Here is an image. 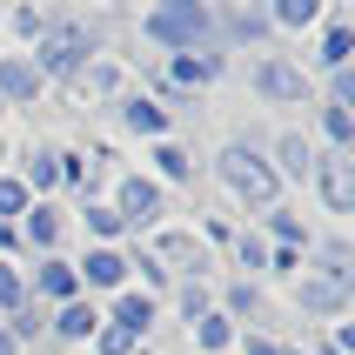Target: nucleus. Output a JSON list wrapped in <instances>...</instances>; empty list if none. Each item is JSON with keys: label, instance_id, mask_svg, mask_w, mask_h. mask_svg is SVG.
<instances>
[{"label": "nucleus", "instance_id": "nucleus-1", "mask_svg": "<svg viewBox=\"0 0 355 355\" xmlns=\"http://www.w3.org/2000/svg\"><path fill=\"white\" fill-rule=\"evenodd\" d=\"M215 175L228 181V195L248 201V208H275V195H282L275 168H268L248 141H228V148H221V155H215Z\"/></svg>", "mask_w": 355, "mask_h": 355}, {"label": "nucleus", "instance_id": "nucleus-2", "mask_svg": "<svg viewBox=\"0 0 355 355\" xmlns=\"http://www.w3.org/2000/svg\"><path fill=\"white\" fill-rule=\"evenodd\" d=\"M141 34L181 54V47H201V40L215 34V20H208V7H201V0H155V7L141 14Z\"/></svg>", "mask_w": 355, "mask_h": 355}, {"label": "nucleus", "instance_id": "nucleus-3", "mask_svg": "<svg viewBox=\"0 0 355 355\" xmlns=\"http://www.w3.org/2000/svg\"><path fill=\"white\" fill-rule=\"evenodd\" d=\"M87 54H94V34H87V27H47L40 47H34V74L40 80L47 74H80Z\"/></svg>", "mask_w": 355, "mask_h": 355}, {"label": "nucleus", "instance_id": "nucleus-4", "mask_svg": "<svg viewBox=\"0 0 355 355\" xmlns=\"http://www.w3.org/2000/svg\"><path fill=\"white\" fill-rule=\"evenodd\" d=\"M74 275H80V295H121L128 288V248H87V255L74 261Z\"/></svg>", "mask_w": 355, "mask_h": 355}, {"label": "nucleus", "instance_id": "nucleus-5", "mask_svg": "<svg viewBox=\"0 0 355 355\" xmlns=\"http://www.w3.org/2000/svg\"><path fill=\"white\" fill-rule=\"evenodd\" d=\"M349 302H355V288H349L342 275H302V282H295V309H302V315L342 322V315H349Z\"/></svg>", "mask_w": 355, "mask_h": 355}, {"label": "nucleus", "instance_id": "nucleus-6", "mask_svg": "<svg viewBox=\"0 0 355 355\" xmlns=\"http://www.w3.org/2000/svg\"><path fill=\"white\" fill-rule=\"evenodd\" d=\"M107 208L121 215V228H155V221L168 215V201H161V188H155V181H141V175H128V181H121Z\"/></svg>", "mask_w": 355, "mask_h": 355}, {"label": "nucleus", "instance_id": "nucleus-7", "mask_svg": "<svg viewBox=\"0 0 355 355\" xmlns=\"http://www.w3.org/2000/svg\"><path fill=\"white\" fill-rule=\"evenodd\" d=\"M155 261L168 275L181 268V282H208V241H195L188 228H168V235L155 241Z\"/></svg>", "mask_w": 355, "mask_h": 355}, {"label": "nucleus", "instance_id": "nucleus-8", "mask_svg": "<svg viewBox=\"0 0 355 355\" xmlns=\"http://www.w3.org/2000/svg\"><path fill=\"white\" fill-rule=\"evenodd\" d=\"M309 181L322 188V201H329V215H355V168H349V155H329L309 168Z\"/></svg>", "mask_w": 355, "mask_h": 355}, {"label": "nucleus", "instance_id": "nucleus-9", "mask_svg": "<svg viewBox=\"0 0 355 355\" xmlns=\"http://www.w3.org/2000/svg\"><path fill=\"white\" fill-rule=\"evenodd\" d=\"M14 228H20V248H34V255H60V228H67V215H60L54 201H27V215H20Z\"/></svg>", "mask_w": 355, "mask_h": 355}, {"label": "nucleus", "instance_id": "nucleus-10", "mask_svg": "<svg viewBox=\"0 0 355 355\" xmlns=\"http://www.w3.org/2000/svg\"><path fill=\"white\" fill-rule=\"evenodd\" d=\"M248 80H255V94H261V101H282V107H302V94H309L302 67H288V60H275V54L255 60V74H248Z\"/></svg>", "mask_w": 355, "mask_h": 355}, {"label": "nucleus", "instance_id": "nucleus-11", "mask_svg": "<svg viewBox=\"0 0 355 355\" xmlns=\"http://www.w3.org/2000/svg\"><path fill=\"white\" fill-rule=\"evenodd\" d=\"M155 315H161V302H155V295H141V288H121V295L107 302V315H101V322H114L121 336L148 342V329H155Z\"/></svg>", "mask_w": 355, "mask_h": 355}, {"label": "nucleus", "instance_id": "nucleus-12", "mask_svg": "<svg viewBox=\"0 0 355 355\" xmlns=\"http://www.w3.org/2000/svg\"><path fill=\"white\" fill-rule=\"evenodd\" d=\"M27 295L54 302V309H60V302H74V295H80L74 261H67V255H40V261H34V282H27Z\"/></svg>", "mask_w": 355, "mask_h": 355}, {"label": "nucleus", "instance_id": "nucleus-13", "mask_svg": "<svg viewBox=\"0 0 355 355\" xmlns=\"http://www.w3.org/2000/svg\"><path fill=\"white\" fill-rule=\"evenodd\" d=\"M94 329H101V309H94V295L60 302V309H54V322H47V336H54V342H94Z\"/></svg>", "mask_w": 355, "mask_h": 355}, {"label": "nucleus", "instance_id": "nucleus-14", "mask_svg": "<svg viewBox=\"0 0 355 355\" xmlns=\"http://www.w3.org/2000/svg\"><path fill=\"white\" fill-rule=\"evenodd\" d=\"M188 336H195V355H235L241 329L221 315V309H208V315H195V322H188Z\"/></svg>", "mask_w": 355, "mask_h": 355}, {"label": "nucleus", "instance_id": "nucleus-15", "mask_svg": "<svg viewBox=\"0 0 355 355\" xmlns=\"http://www.w3.org/2000/svg\"><path fill=\"white\" fill-rule=\"evenodd\" d=\"M121 128H135L148 141H168V107L155 94H121Z\"/></svg>", "mask_w": 355, "mask_h": 355}, {"label": "nucleus", "instance_id": "nucleus-16", "mask_svg": "<svg viewBox=\"0 0 355 355\" xmlns=\"http://www.w3.org/2000/svg\"><path fill=\"white\" fill-rule=\"evenodd\" d=\"M40 94V74H34V60H20V54H0V101H14V107H34Z\"/></svg>", "mask_w": 355, "mask_h": 355}, {"label": "nucleus", "instance_id": "nucleus-17", "mask_svg": "<svg viewBox=\"0 0 355 355\" xmlns=\"http://www.w3.org/2000/svg\"><path fill=\"white\" fill-rule=\"evenodd\" d=\"M309 168H315V148H309V135H275V181H309Z\"/></svg>", "mask_w": 355, "mask_h": 355}, {"label": "nucleus", "instance_id": "nucleus-18", "mask_svg": "<svg viewBox=\"0 0 355 355\" xmlns=\"http://www.w3.org/2000/svg\"><path fill=\"white\" fill-rule=\"evenodd\" d=\"M221 67H228V60H221V54H208V47H181L168 74H175L181 87H208V80H221Z\"/></svg>", "mask_w": 355, "mask_h": 355}, {"label": "nucleus", "instance_id": "nucleus-19", "mask_svg": "<svg viewBox=\"0 0 355 355\" xmlns=\"http://www.w3.org/2000/svg\"><path fill=\"white\" fill-rule=\"evenodd\" d=\"M261 215H268V248H288V255H309V228H302L295 215H288V208H261Z\"/></svg>", "mask_w": 355, "mask_h": 355}, {"label": "nucleus", "instance_id": "nucleus-20", "mask_svg": "<svg viewBox=\"0 0 355 355\" xmlns=\"http://www.w3.org/2000/svg\"><path fill=\"white\" fill-rule=\"evenodd\" d=\"M135 275H141V295H155V302L175 288V275L155 261V248H135V255H128V282H135Z\"/></svg>", "mask_w": 355, "mask_h": 355}, {"label": "nucleus", "instance_id": "nucleus-21", "mask_svg": "<svg viewBox=\"0 0 355 355\" xmlns=\"http://www.w3.org/2000/svg\"><path fill=\"white\" fill-rule=\"evenodd\" d=\"M20 188H27V195H54V188H60V155H54V148L27 155V175H20Z\"/></svg>", "mask_w": 355, "mask_h": 355}, {"label": "nucleus", "instance_id": "nucleus-22", "mask_svg": "<svg viewBox=\"0 0 355 355\" xmlns=\"http://www.w3.org/2000/svg\"><path fill=\"white\" fill-rule=\"evenodd\" d=\"M80 228H87V235H94L101 248H114V241L128 235V228H121V215L107 208V201H87V208H80Z\"/></svg>", "mask_w": 355, "mask_h": 355}, {"label": "nucleus", "instance_id": "nucleus-23", "mask_svg": "<svg viewBox=\"0 0 355 355\" xmlns=\"http://www.w3.org/2000/svg\"><path fill=\"white\" fill-rule=\"evenodd\" d=\"M221 315L235 322V329H241V322H255V315H261V288H255V282H228V295H221Z\"/></svg>", "mask_w": 355, "mask_h": 355}, {"label": "nucleus", "instance_id": "nucleus-24", "mask_svg": "<svg viewBox=\"0 0 355 355\" xmlns=\"http://www.w3.org/2000/svg\"><path fill=\"white\" fill-rule=\"evenodd\" d=\"M322 7H329V0H275V7H268V27H315Z\"/></svg>", "mask_w": 355, "mask_h": 355}, {"label": "nucleus", "instance_id": "nucleus-25", "mask_svg": "<svg viewBox=\"0 0 355 355\" xmlns=\"http://www.w3.org/2000/svg\"><path fill=\"white\" fill-rule=\"evenodd\" d=\"M155 168H161V181H195V161H188L181 141H155Z\"/></svg>", "mask_w": 355, "mask_h": 355}, {"label": "nucleus", "instance_id": "nucleus-26", "mask_svg": "<svg viewBox=\"0 0 355 355\" xmlns=\"http://www.w3.org/2000/svg\"><path fill=\"white\" fill-rule=\"evenodd\" d=\"M322 135H329V148H336V155H349V141H355V121H349V107L322 101Z\"/></svg>", "mask_w": 355, "mask_h": 355}, {"label": "nucleus", "instance_id": "nucleus-27", "mask_svg": "<svg viewBox=\"0 0 355 355\" xmlns=\"http://www.w3.org/2000/svg\"><path fill=\"white\" fill-rule=\"evenodd\" d=\"M268 255H275V248H268L255 228H241V235H235V261L248 268V275H268Z\"/></svg>", "mask_w": 355, "mask_h": 355}, {"label": "nucleus", "instance_id": "nucleus-28", "mask_svg": "<svg viewBox=\"0 0 355 355\" xmlns=\"http://www.w3.org/2000/svg\"><path fill=\"white\" fill-rule=\"evenodd\" d=\"M349 47H355V34L336 20V27H329V40H322V67H329V74H342V67H349Z\"/></svg>", "mask_w": 355, "mask_h": 355}, {"label": "nucleus", "instance_id": "nucleus-29", "mask_svg": "<svg viewBox=\"0 0 355 355\" xmlns=\"http://www.w3.org/2000/svg\"><path fill=\"white\" fill-rule=\"evenodd\" d=\"M175 302H181V315H188V322L215 309V295H208V282H175Z\"/></svg>", "mask_w": 355, "mask_h": 355}, {"label": "nucleus", "instance_id": "nucleus-30", "mask_svg": "<svg viewBox=\"0 0 355 355\" xmlns=\"http://www.w3.org/2000/svg\"><path fill=\"white\" fill-rule=\"evenodd\" d=\"M94 355H141V342L121 336L114 322H101V329H94Z\"/></svg>", "mask_w": 355, "mask_h": 355}, {"label": "nucleus", "instance_id": "nucleus-31", "mask_svg": "<svg viewBox=\"0 0 355 355\" xmlns=\"http://www.w3.org/2000/svg\"><path fill=\"white\" fill-rule=\"evenodd\" d=\"M27 201H34V195H27L14 175H0V221H20V215H27Z\"/></svg>", "mask_w": 355, "mask_h": 355}, {"label": "nucleus", "instance_id": "nucleus-32", "mask_svg": "<svg viewBox=\"0 0 355 355\" xmlns=\"http://www.w3.org/2000/svg\"><path fill=\"white\" fill-rule=\"evenodd\" d=\"M114 87H121V67H107V60L87 67V94H114Z\"/></svg>", "mask_w": 355, "mask_h": 355}, {"label": "nucleus", "instance_id": "nucleus-33", "mask_svg": "<svg viewBox=\"0 0 355 355\" xmlns=\"http://www.w3.org/2000/svg\"><path fill=\"white\" fill-rule=\"evenodd\" d=\"M235 349H241V355H288V349H282V342H275V336H241V342H235Z\"/></svg>", "mask_w": 355, "mask_h": 355}, {"label": "nucleus", "instance_id": "nucleus-34", "mask_svg": "<svg viewBox=\"0 0 355 355\" xmlns=\"http://www.w3.org/2000/svg\"><path fill=\"white\" fill-rule=\"evenodd\" d=\"M14 27H20V34H27V40H40V34H47V20H40L34 7H14Z\"/></svg>", "mask_w": 355, "mask_h": 355}, {"label": "nucleus", "instance_id": "nucleus-35", "mask_svg": "<svg viewBox=\"0 0 355 355\" xmlns=\"http://www.w3.org/2000/svg\"><path fill=\"white\" fill-rule=\"evenodd\" d=\"M0 355H20V342H14V329L0 322Z\"/></svg>", "mask_w": 355, "mask_h": 355}, {"label": "nucleus", "instance_id": "nucleus-36", "mask_svg": "<svg viewBox=\"0 0 355 355\" xmlns=\"http://www.w3.org/2000/svg\"><path fill=\"white\" fill-rule=\"evenodd\" d=\"M0 114H7V101H0Z\"/></svg>", "mask_w": 355, "mask_h": 355}]
</instances>
